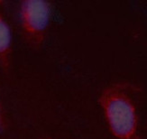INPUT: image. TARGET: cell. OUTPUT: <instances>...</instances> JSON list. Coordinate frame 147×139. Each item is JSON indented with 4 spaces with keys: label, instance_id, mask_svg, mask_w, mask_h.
Here are the masks:
<instances>
[{
    "label": "cell",
    "instance_id": "obj_1",
    "mask_svg": "<svg viewBox=\"0 0 147 139\" xmlns=\"http://www.w3.org/2000/svg\"><path fill=\"white\" fill-rule=\"evenodd\" d=\"M141 93V86L130 81H117L102 90L98 103L109 131L117 139H142L137 112Z\"/></svg>",
    "mask_w": 147,
    "mask_h": 139
},
{
    "label": "cell",
    "instance_id": "obj_2",
    "mask_svg": "<svg viewBox=\"0 0 147 139\" xmlns=\"http://www.w3.org/2000/svg\"><path fill=\"white\" fill-rule=\"evenodd\" d=\"M19 22L24 42L35 50L46 39L52 18V5L47 0H24L19 5Z\"/></svg>",
    "mask_w": 147,
    "mask_h": 139
},
{
    "label": "cell",
    "instance_id": "obj_3",
    "mask_svg": "<svg viewBox=\"0 0 147 139\" xmlns=\"http://www.w3.org/2000/svg\"><path fill=\"white\" fill-rule=\"evenodd\" d=\"M13 53V34L9 24L0 13V67L8 72Z\"/></svg>",
    "mask_w": 147,
    "mask_h": 139
},
{
    "label": "cell",
    "instance_id": "obj_4",
    "mask_svg": "<svg viewBox=\"0 0 147 139\" xmlns=\"http://www.w3.org/2000/svg\"><path fill=\"white\" fill-rule=\"evenodd\" d=\"M6 128H7V120H6L5 113L3 111L1 96H0V133L4 132Z\"/></svg>",
    "mask_w": 147,
    "mask_h": 139
},
{
    "label": "cell",
    "instance_id": "obj_5",
    "mask_svg": "<svg viewBox=\"0 0 147 139\" xmlns=\"http://www.w3.org/2000/svg\"><path fill=\"white\" fill-rule=\"evenodd\" d=\"M42 139H53V138H51V137H44V138H42Z\"/></svg>",
    "mask_w": 147,
    "mask_h": 139
}]
</instances>
